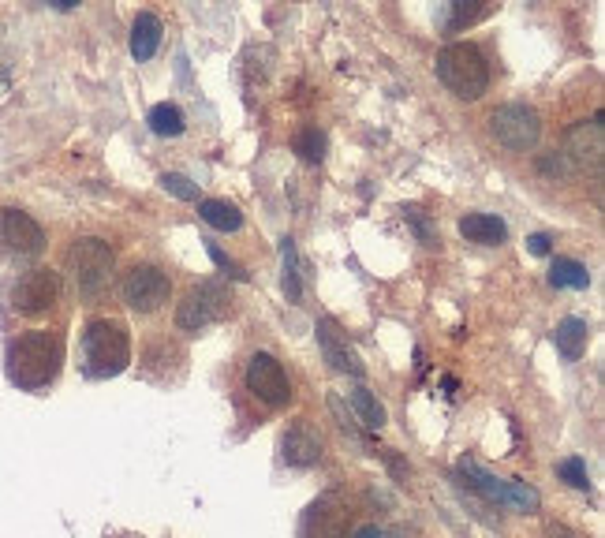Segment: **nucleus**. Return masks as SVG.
Returning <instances> with one entry per match:
<instances>
[{
	"instance_id": "obj_16",
	"label": "nucleus",
	"mask_w": 605,
	"mask_h": 538,
	"mask_svg": "<svg viewBox=\"0 0 605 538\" xmlns=\"http://www.w3.org/2000/svg\"><path fill=\"white\" fill-rule=\"evenodd\" d=\"M587 337H591V326H587L583 318H564L561 326L553 329V344H557V352H561L568 363H576L579 355H583Z\"/></svg>"
},
{
	"instance_id": "obj_14",
	"label": "nucleus",
	"mask_w": 605,
	"mask_h": 538,
	"mask_svg": "<svg viewBox=\"0 0 605 538\" xmlns=\"http://www.w3.org/2000/svg\"><path fill=\"white\" fill-rule=\"evenodd\" d=\"M281 453L292 468H310V464H318V456H322V441H318V434L310 430L307 419H299V423H292L288 430H284Z\"/></svg>"
},
{
	"instance_id": "obj_17",
	"label": "nucleus",
	"mask_w": 605,
	"mask_h": 538,
	"mask_svg": "<svg viewBox=\"0 0 605 538\" xmlns=\"http://www.w3.org/2000/svg\"><path fill=\"white\" fill-rule=\"evenodd\" d=\"M460 232H464L467 240L475 243H505L508 228L501 217H493V213H467L464 221H460Z\"/></svg>"
},
{
	"instance_id": "obj_22",
	"label": "nucleus",
	"mask_w": 605,
	"mask_h": 538,
	"mask_svg": "<svg viewBox=\"0 0 605 538\" xmlns=\"http://www.w3.org/2000/svg\"><path fill=\"white\" fill-rule=\"evenodd\" d=\"M348 400H352V408L359 411L366 430H381V426H385V408H381L378 397H374L366 385H355L352 393H348Z\"/></svg>"
},
{
	"instance_id": "obj_26",
	"label": "nucleus",
	"mask_w": 605,
	"mask_h": 538,
	"mask_svg": "<svg viewBox=\"0 0 605 538\" xmlns=\"http://www.w3.org/2000/svg\"><path fill=\"white\" fill-rule=\"evenodd\" d=\"M482 15H486V4H475V8H467L464 0H456V4H449V19H445V30H460V27H467V23L482 19Z\"/></svg>"
},
{
	"instance_id": "obj_24",
	"label": "nucleus",
	"mask_w": 605,
	"mask_h": 538,
	"mask_svg": "<svg viewBox=\"0 0 605 538\" xmlns=\"http://www.w3.org/2000/svg\"><path fill=\"white\" fill-rule=\"evenodd\" d=\"M281 255H284V292H288V299H299V292H303V284H299L296 243H292V240H284V243H281Z\"/></svg>"
},
{
	"instance_id": "obj_31",
	"label": "nucleus",
	"mask_w": 605,
	"mask_h": 538,
	"mask_svg": "<svg viewBox=\"0 0 605 538\" xmlns=\"http://www.w3.org/2000/svg\"><path fill=\"white\" fill-rule=\"evenodd\" d=\"M538 169L542 172H549V176H572V161H568V157L564 154H553V157H542V161H538Z\"/></svg>"
},
{
	"instance_id": "obj_28",
	"label": "nucleus",
	"mask_w": 605,
	"mask_h": 538,
	"mask_svg": "<svg viewBox=\"0 0 605 538\" xmlns=\"http://www.w3.org/2000/svg\"><path fill=\"white\" fill-rule=\"evenodd\" d=\"M161 187H165L169 195H176V199H183V202L198 199V187L191 184L187 176H180V172H165V176H161Z\"/></svg>"
},
{
	"instance_id": "obj_6",
	"label": "nucleus",
	"mask_w": 605,
	"mask_h": 538,
	"mask_svg": "<svg viewBox=\"0 0 605 538\" xmlns=\"http://www.w3.org/2000/svg\"><path fill=\"white\" fill-rule=\"evenodd\" d=\"M243 378H247V389L262 404H269V408H284L292 400V382H288L284 367L269 352H254L247 359V374Z\"/></svg>"
},
{
	"instance_id": "obj_32",
	"label": "nucleus",
	"mask_w": 605,
	"mask_h": 538,
	"mask_svg": "<svg viewBox=\"0 0 605 538\" xmlns=\"http://www.w3.org/2000/svg\"><path fill=\"white\" fill-rule=\"evenodd\" d=\"M352 538H408L404 531H393V527H378V524H366L359 527Z\"/></svg>"
},
{
	"instance_id": "obj_12",
	"label": "nucleus",
	"mask_w": 605,
	"mask_h": 538,
	"mask_svg": "<svg viewBox=\"0 0 605 538\" xmlns=\"http://www.w3.org/2000/svg\"><path fill=\"white\" fill-rule=\"evenodd\" d=\"M344 531H348V516L337 497H318L299 520V538H344Z\"/></svg>"
},
{
	"instance_id": "obj_8",
	"label": "nucleus",
	"mask_w": 605,
	"mask_h": 538,
	"mask_svg": "<svg viewBox=\"0 0 605 538\" xmlns=\"http://www.w3.org/2000/svg\"><path fill=\"white\" fill-rule=\"evenodd\" d=\"M169 292H172V284H169V277H165V269H157V266L127 269L124 299L131 311H139V314L161 311V303H169Z\"/></svg>"
},
{
	"instance_id": "obj_15",
	"label": "nucleus",
	"mask_w": 605,
	"mask_h": 538,
	"mask_svg": "<svg viewBox=\"0 0 605 538\" xmlns=\"http://www.w3.org/2000/svg\"><path fill=\"white\" fill-rule=\"evenodd\" d=\"M460 479L475 490V494H482L486 501H497V505H505V479H493L490 471L482 468L479 460H460Z\"/></svg>"
},
{
	"instance_id": "obj_33",
	"label": "nucleus",
	"mask_w": 605,
	"mask_h": 538,
	"mask_svg": "<svg viewBox=\"0 0 605 538\" xmlns=\"http://www.w3.org/2000/svg\"><path fill=\"white\" fill-rule=\"evenodd\" d=\"M527 251H531V255H549V236H546V232L527 236Z\"/></svg>"
},
{
	"instance_id": "obj_21",
	"label": "nucleus",
	"mask_w": 605,
	"mask_h": 538,
	"mask_svg": "<svg viewBox=\"0 0 605 538\" xmlns=\"http://www.w3.org/2000/svg\"><path fill=\"white\" fill-rule=\"evenodd\" d=\"M146 124H150V131H154V135H161V139H176V135L183 131L180 105H172V101H161V105H154V109H150Z\"/></svg>"
},
{
	"instance_id": "obj_7",
	"label": "nucleus",
	"mask_w": 605,
	"mask_h": 538,
	"mask_svg": "<svg viewBox=\"0 0 605 538\" xmlns=\"http://www.w3.org/2000/svg\"><path fill=\"white\" fill-rule=\"evenodd\" d=\"M60 299V273L57 269H30L12 288V307L19 314H45Z\"/></svg>"
},
{
	"instance_id": "obj_25",
	"label": "nucleus",
	"mask_w": 605,
	"mask_h": 538,
	"mask_svg": "<svg viewBox=\"0 0 605 538\" xmlns=\"http://www.w3.org/2000/svg\"><path fill=\"white\" fill-rule=\"evenodd\" d=\"M296 154L303 161H322L325 157V135L318 128H303L296 135Z\"/></svg>"
},
{
	"instance_id": "obj_5",
	"label": "nucleus",
	"mask_w": 605,
	"mask_h": 538,
	"mask_svg": "<svg viewBox=\"0 0 605 538\" xmlns=\"http://www.w3.org/2000/svg\"><path fill=\"white\" fill-rule=\"evenodd\" d=\"M490 131L501 146L523 154V150H535L538 139H542V120H538V113L527 109V105H501V109L490 116Z\"/></svg>"
},
{
	"instance_id": "obj_9",
	"label": "nucleus",
	"mask_w": 605,
	"mask_h": 538,
	"mask_svg": "<svg viewBox=\"0 0 605 538\" xmlns=\"http://www.w3.org/2000/svg\"><path fill=\"white\" fill-rule=\"evenodd\" d=\"M228 311V296L221 284H198V288H191L187 296H183L180 311H176V322H180V329H206L210 322H217V318H225Z\"/></svg>"
},
{
	"instance_id": "obj_20",
	"label": "nucleus",
	"mask_w": 605,
	"mask_h": 538,
	"mask_svg": "<svg viewBox=\"0 0 605 538\" xmlns=\"http://www.w3.org/2000/svg\"><path fill=\"white\" fill-rule=\"evenodd\" d=\"M549 281H553V288H587V284H591V273H587V266L576 262V258H553Z\"/></svg>"
},
{
	"instance_id": "obj_13",
	"label": "nucleus",
	"mask_w": 605,
	"mask_h": 538,
	"mask_svg": "<svg viewBox=\"0 0 605 538\" xmlns=\"http://www.w3.org/2000/svg\"><path fill=\"white\" fill-rule=\"evenodd\" d=\"M318 344H322L325 363H329L333 370H340V374H352V378H363V374H366V367L359 363L355 348L344 337H340V329L333 326L329 318H322V322H318Z\"/></svg>"
},
{
	"instance_id": "obj_18",
	"label": "nucleus",
	"mask_w": 605,
	"mask_h": 538,
	"mask_svg": "<svg viewBox=\"0 0 605 538\" xmlns=\"http://www.w3.org/2000/svg\"><path fill=\"white\" fill-rule=\"evenodd\" d=\"M161 45V19L154 12H142L131 27V53L135 60H150Z\"/></svg>"
},
{
	"instance_id": "obj_10",
	"label": "nucleus",
	"mask_w": 605,
	"mask_h": 538,
	"mask_svg": "<svg viewBox=\"0 0 605 538\" xmlns=\"http://www.w3.org/2000/svg\"><path fill=\"white\" fill-rule=\"evenodd\" d=\"M0 243H4L8 255L30 258L45 251V232L30 213L8 206V210H0Z\"/></svg>"
},
{
	"instance_id": "obj_23",
	"label": "nucleus",
	"mask_w": 605,
	"mask_h": 538,
	"mask_svg": "<svg viewBox=\"0 0 605 538\" xmlns=\"http://www.w3.org/2000/svg\"><path fill=\"white\" fill-rule=\"evenodd\" d=\"M505 505H512V509L520 512H538L542 497H538L535 486H527L523 479H505Z\"/></svg>"
},
{
	"instance_id": "obj_3",
	"label": "nucleus",
	"mask_w": 605,
	"mask_h": 538,
	"mask_svg": "<svg viewBox=\"0 0 605 538\" xmlns=\"http://www.w3.org/2000/svg\"><path fill=\"white\" fill-rule=\"evenodd\" d=\"M437 79L449 86L456 98L479 101L490 86V64H486L479 45L452 42L437 53Z\"/></svg>"
},
{
	"instance_id": "obj_29",
	"label": "nucleus",
	"mask_w": 605,
	"mask_h": 538,
	"mask_svg": "<svg viewBox=\"0 0 605 538\" xmlns=\"http://www.w3.org/2000/svg\"><path fill=\"white\" fill-rule=\"evenodd\" d=\"M404 217H408V221H411V228L419 232V240H423L426 247H437V232H434V225L426 221V213H423V210H415V206H408V210H404Z\"/></svg>"
},
{
	"instance_id": "obj_2",
	"label": "nucleus",
	"mask_w": 605,
	"mask_h": 538,
	"mask_svg": "<svg viewBox=\"0 0 605 538\" xmlns=\"http://www.w3.org/2000/svg\"><path fill=\"white\" fill-rule=\"evenodd\" d=\"M131 363V337L124 322L94 318L83 333V370L86 378H116Z\"/></svg>"
},
{
	"instance_id": "obj_27",
	"label": "nucleus",
	"mask_w": 605,
	"mask_h": 538,
	"mask_svg": "<svg viewBox=\"0 0 605 538\" xmlns=\"http://www.w3.org/2000/svg\"><path fill=\"white\" fill-rule=\"evenodd\" d=\"M557 475H561L568 486H576V490H591V479H587V468H583V460L579 456H568L557 464Z\"/></svg>"
},
{
	"instance_id": "obj_1",
	"label": "nucleus",
	"mask_w": 605,
	"mask_h": 538,
	"mask_svg": "<svg viewBox=\"0 0 605 538\" xmlns=\"http://www.w3.org/2000/svg\"><path fill=\"white\" fill-rule=\"evenodd\" d=\"M64 344L53 329H30L8 344V378L19 389H45L57 378Z\"/></svg>"
},
{
	"instance_id": "obj_30",
	"label": "nucleus",
	"mask_w": 605,
	"mask_h": 538,
	"mask_svg": "<svg viewBox=\"0 0 605 538\" xmlns=\"http://www.w3.org/2000/svg\"><path fill=\"white\" fill-rule=\"evenodd\" d=\"M206 251H210V258H213V262H217L221 269H225L228 277H236V281H243V277H247V273H243V269L236 266V262H232V258H228L225 251H221V247H217L213 240H206Z\"/></svg>"
},
{
	"instance_id": "obj_4",
	"label": "nucleus",
	"mask_w": 605,
	"mask_h": 538,
	"mask_svg": "<svg viewBox=\"0 0 605 538\" xmlns=\"http://www.w3.org/2000/svg\"><path fill=\"white\" fill-rule=\"evenodd\" d=\"M68 269L75 277V288L83 292L86 299H94L109 284V273H113V247L98 236H86L68 251Z\"/></svg>"
},
{
	"instance_id": "obj_34",
	"label": "nucleus",
	"mask_w": 605,
	"mask_h": 538,
	"mask_svg": "<svg viewBox=\"0 0 605 538\" xmlns=\"http://www.w3.org/2000/svg\"><path fill=\"white\" fill-rule=\"evenodd\" d=\"M542 538H576V535H572V531H568V527L553 524V527H546V535H542Z\"/></svg>"
},
{
	"instance_id": "obj_11",
	"label": "nucleus",
	"mask_w": 605,
	"mask_h": 538,
	"mask_svg": "<svg viewBox=\"0 0 605 538\" xmlns=\"http://www.w3.org/2000/svg\"><path fill=\"white\" fill-rule=\"evenodd\" d=\"M605 154V142H602V116H594L591 124L583 120L576 128L568 131V142H564V157L572 161V169H598Z\"/></svg>"
},
{
	"instance_id": "obj_19",
	"label": "nucleus",
	"mask_w": 605,
	"mask_h": 538,
	"mask_svg": "<svg viewBox=\"0 0 605 538\" xmlns=\"http://www.w3.org/2000/svg\"><path fill=\"white\" fill-rule=\"evenodd\" d=\"M198 213H202V221H206L210 228H217V232H236V228L243 225V213L225 199L198 202Z\"/></svg>"
}]
</instances>
